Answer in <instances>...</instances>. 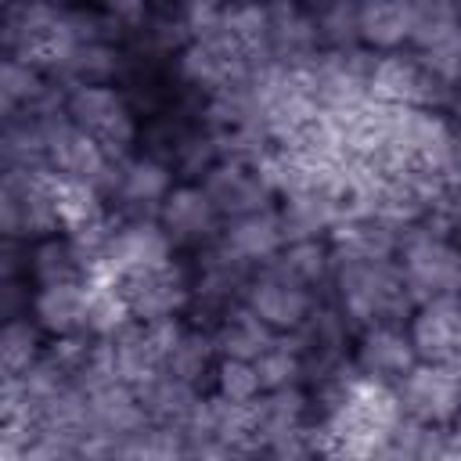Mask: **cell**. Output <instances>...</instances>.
Returning a JSON list of instances; mask_svg holds the SVG:
<instances>
[{
  "label": "cell",
  "instance_id": "cell-1",
  "mask_svg": "<svg viewBox=\"0 0 461 461\" xmlns=\"http://www.w3.org/2000/svg\"><path fill=\"white\" fill-rule=\"evenodd\" d=\"M335 252L331 267V299L346 310V317L357 328L367 324H407L414 310V295L403 281V270L396 256L375 259V256H353Z\"/></svg>",
  "mask_w": 461,
  "mask_h": 461
},
{
  "label": "cell",
  "instance_id": "cell-2",
  "mask_svg": "<svg viewBox=\"0 0 461 461\" xmlns=\"http://www.w3.org/2000/svg\"><path fill=\"white\" fill-rule=\"evenodd\" d=\"M396 263L414 303L461 295V245L443 230L436 216H425L403 230Z\"/></svg>",
  "mask_w": 461,
  "mask_h": 461
},
{
  "label": "cell",
  "instance_id": "cell-3",
  "mask_svg": "<svg viewBox=\"0 0 461 461\" xmlns=\"http://www.w3.org/2000/svg\"><path fill=\"white\" fill-rule=\"evenodd\" d=\"M65 230L61 187L47 169H4L0 184V234L36 241Z\"/></svg>",
  "mask_w": 461,
  "mask_h": 461
},
{
  "label": "cell",
  "instance_id": "cell-4",
  "mask_svg": "<svg viewBox=\"0 0 461 461\" xmlns=\"http://www.w3.org/2000/svg\"><path fill=\"white\" fill-rule=\"evenodd\" d=\"M108 285L130 321L158 324V321L184 317L191 306V270L180 267L176 259L115 274Z\"/></svg>",
  "mask_w": 461,
  "mask_h": 461
},
{
  "label": "cell",
  "instance_id": "cell-5",
  "mask_svg": "<svg viewBox=\"0 0 461 461\" xmlns=\"http://www.w3.org/2000/svg\"><path fill=\"white\" fill-rule=\"evenodd\" d=\"M65 115L104 144L108 155H130V148L140 140V115L126 90L119 83H86L68 86L65 94Z\"/></svg>",
  "mask_w": 461,
  "mask_h": 461
},
{
  "label": "cell",
  "instance_id": "cell-6",
  "mask_svg": "<svg viewBox=\"0 0 461 461\" xmlns=\"http://www.w3.org/2000/svg\"><path fill=\"white\" fill-rule=\"evenodd\" d=\"M176 169L151 151H130L112 162L101 198L119 205V216H158L162 198L173 191Z\"/></svg>",
  "mask_w": 461,
  "mask_h": 461
},
{
  "label": "cell",
  "instance_id": "cell-7",
  "mask_svg": "<svg viewBox=\"0 0 461 461\" xmlns=\"http://www.w3.org/2000/svg\"><path fill=\"white\" fill-rule=\"evenodd\" d=\"M173 252H176V245L169 241L158 216H115L104 234V245L97 252L94 277L112 281L115 274L166 263V259H173Z\"/></svg>",
  "mask_w": 461,
  "mask_h": 461
},
{
  "label": "cell",
  "instance_id": "cell-8",
  "mask_svg": "<svg viewBox=\"0 0 461 461\" xmlns=\"http://www.w3.org/2000/svg\"><path fill=\"white\" fill-rule=\"evenodd\" d=\"M393 389L400 411L425 425H454L461 418V364L418 360Z\"/></svg>",
  "mask_w": 461,
  "mask_h": 461
},
{
  "label": "cell",
  "instance_id": "cell-9",
  "mask_svg": "<svg viewBox=\"0 0 461 461\" xmlns=\"http://www.w3.org/2000/svg\"><path fill=\"white\" fill-rule=\"evenodd\" d=\"M198 184L205 187V194L212 198V205H216V212L223 220L267 209L277 198V191H274L270 176L263 173V166L249 162V158H234V155H223Z\"/></svg>",
  "mask_w": 461,
  "mask_h": 461
},
{
  "label": "cell",
  "instance_id": "cell-10",
  "mask_svg": "<svg viewBox=\"0 0 461 461\" xmlns=\"http://www.w3.org/2000/svg\"><path fill=\"white\" fill-rule=\"evenodd\" d=\"M158 223L166 227L169 241L184 252H194V249L216 241L223 230V216L216 212L212 198L205 194V187L198 180L173 184V191L158 205Z\"/></svg>",
  "mask_w": 461,
  "mask_h": 461
},
{
  "label": "cell",
  "instance_id": "cell-11",
  "mask_svg": "<svg viewBox=\"0 0 461 461\" xmlns=\"http://www.w3.org/2000/svg\"><path fill=\"white\" fill-rule=\"evenodd\" d=\"M349 360L364 378L396 385L421 357L414 349L407 324H367V328H357Z\"/></svg>",
  "mask_w": 461,
  "mask_h": 461
},
{
  "label": "cell",
  "instance_id": "cell-12",
  "mask_svg": "<svg viewBox=\"0 0 461 461\" xmlns=\"http://www.w3.org/2000/svg\"><path fill=\"white\" fill-rule=\"evenodd\" d=\"M263 324H270L277 335H292L306 317L310 310L317 306V292L274 274L270 267H256L249 288H245V299H241Z\"/></svg>",
  "mask_w": 461,
  "mask_h": 461
},
{
  "label": "cell",
  "instance_id": "cell-13",
  "mask_svg": "<svg viewBox=\"0 0 461 461\" xmlns=\"http://www.w3.org/2000/svg\"><path fill=\"white\" fill-rule=\"evenodd\" d=\"M130 54L119 47V40H83V43H65L47 58V72L54 83L68 86H86V83H119L126 76Z\"/></svg>",
  "mask_w": 461,
  "mask_h": 461
},
{
  "label": "cell",
  "instance_id": "cell-14",
  "mask_svg": "<svg viewBox=\"0 0 461 461\" xmlns=\"http://www.w3.org/2000/svg\"><path fill=\"white\" fill-rule=\"evenodd\" d=\"M267 4V50L277 65L303 68L324 47L317 36V22L303 0H263Z\"/></svg>",
  "mask_w": 461,
  "mask_h": 461
},
{
  "label": "cell",
  "instance_id": "cell-15",
  "mask_svg": "<svg viewBox=\"0 0 461 461\" xmlns=\"http://www.w3.org/2000/svg\"><path fill=\"white\" fill-rule=\"evenodd\" d=\"M407 331L421 360L461 364V295H439L414 303Z\"/></svg>",
  "mask_w": 461,
  "mask_h": 461
},
{
  "label": "cell",
  "instance_id": "cell-16",
  "mask_svg": "<svg viewBox=\"0 0 461 461\" xmlns=\"http://www.w3.org/2000/svg\"><path fill=\"white\" fill-rule=\"evenodd\" d=\"M407 50L436 83L457 86L461 83V14L418 11V29Z\"/></svg>",
  "mask_w": 461,
  "mask_h": 461
},
{
  "label": "cell",
  "instance_id": "cell-17",
  "mask_svg": "<svg viewBox=\"0 0 461 461\" xmlns=\"http://www.w3.org/2000/svg\"><path fill=\"white\" fill-rule=\"evenodd\" d=\"M94 259L68 230H54L47 238L29 241V281L32 285H61V281H90Z\"/></svg>",
  "mask_w": 461,
  "mask_h": 461
},
{
  "label": "cell",
  "instance_id": "cell-18",
  "mask_svg": "<svg viewBox=\"0 0 461 461\" xmlns=\"http://www.w3.org/2000/svg\"><path fill=\"white\" fill-rule=\"evenodd\" d=\"M418 29L414 0H360V43L375 54L407 50Z\"/></svg>",
  "mask_w": 461,
  "mask_h": 461
},
{
  "label": "cell",
  "instance_id": "cell-19",
  "mask_svg": "<svg viewBox=\"0 0 461 461\" xmlns=\"http://www.w3.org/2000/svg\"><path fill=\"white\" fill-rule=\"evenodd\" d=\"M220 238L227 241V249H234V252H238L245 263H252V267L270 263V259L285 249V241H288L277 205H267V209H256V212L223 220Z\"/></svg>",
  "mask_w": 461,
  "mask_h": 461
},
{
  "label": "cell",
  "instance_id": "cell-20",
  "mask_svg": "<svg viewBox=\"0 0 461 461\" xmlns=\"http://www.w3.org/2000/svg\"><path fill=\"white\" fill-rule=\"evenodd\" d=\"M216 364H220V353H216L212 331L198 324H184L162 357V371L194 389H205V382H212Z\"/></svg>",
  "mask_w": 461,
  "mask_h": 461
},
{
  "label": "cell",
  "instance_id": "cell-21",
  "mask_svg": "<svg viewBox=\"0 0 461 461\" xmlns=\"http://www.w3.org/2000/svg\"><path fill=\"white\" fill-rule=\"evenodd\" d=\"M274 274L317 292V288H331V267H335V252H331V238H292L285 241V249L263 263Z\"/></svg>",
  "mask_w": 461,
  "mask_h": 461
},
{
  "label": "cell",
  "instance_id": "cell-22",
  "mask_svg": "<svg viewBox=\"0 0 461 461\" xmlns=\"http://www.w3.org/2000/svg\"><path fill=\"white\" fill-rule=\"evenodd\" d=\"M212 342L220 357H238V360H256L267 346L277 342V331L270 324H263L245 303L230 306L212 328Z\"/></svg>",
  "mask_w": 461,
  "mask_h": 461
},
{
  "label": "cell",
  "instance_id": "cell-23",
  "mask_svg": "<svg viewBox=\"0 0 461 461\" xmlns=\"http://www.w3.org/2000/svg\"><path fill=\"white\" fill-rule=\"evenodd\" d=\"M54 86L58 83L50 79V72L40 61L4 54V68H0V108H4V115L36 108Z\"/></svg>",
  "mask_w": 461,
  "mask_h": 461
},
{
  "label": "cell",
  "instance_id": "cell-24",
  "mask_svg": "<svg viewBox=\"0 0 461 461\" xmlns=\"http://www.w3.org/2000/svg\"><path fill=\"white\" fill-rule=\"evenodd\" d=\"M202 393L205 389H194V385H187V382H180V378H173L166 371H158V375H151L148 382L137 385V396H140L148 418L162 421V425H176V429L187 421V414L194 411Z\"/></svg>",
  "mask_w": 461,
  "mask_h": 461
},
{
  "label": "cell",
  "instance_id": "cell-25",
  "mask_svg": "<svg viewBox=\"0 0 461 461\" xmlns=\"http://www.w3.org/2000/svg\"><path fill=\"white\" fill-rule=\"evenodd\" d=\"M47 353V331L36 324L32 313L11 317L4 321V335H0V360H4V375H18L29 364H36Z\"/></svg>",
  "mask_w": 461,
  "mask_h": 461
},
{
  "label": "cell",
  "instance_id": "cell-26",
  "mask_svg": "<svg viewBox=\"0 0 461 461\" xmlns=\"http://www.w3.org/2000/svg\"><path fill=\"white\" fill-rule=\"evenodd\" d=\"M310 14L324 50H346L360 43V0H317Z\"/></svg>",
  "mask_w": 461,
  "mask_h": 461
},
{
  "label": "cell",
  "instance_id": "cell-27",
  "mask_svg": "<svg viewBox=\"0 0 461 461\" xmlns=\"http://www.w3.org/2000/svg\"><path fill=\"white\" fill-rule=\"evenodd\" d=\"M256 371H259L263 393H267V389H281V385L303 382V353H299L295 339H292V335H277V342L267 346V349L256 357Z\"/></svg>",
  "mask_w": 461,
  "mask_h": 461
},
{
  "label": "cell",
  "instance_id": "cell-28",
  "mask_svg": "<svg viewBox=\"0 0 461 461\" xmlns=\"http://www.w3.org/2000/svg\"><path fill=\"white\" fill-rule=\"evenodd\" d=\"M212 393L230 400V403H256L263 396V382H259L256 360L220 357V364L212 371Z\"/></svg>",
  "mask_w": 461,
  "mask_h": 461
},
{
  "label": "cell",
  "instance_id": "cell-29",
  "mask_svg": "<svg viewBox=\"0 0 461 461\" xmlns=\"http://www.w3.org/2000/svg\"><path fill=\"white\" fill-rule=\"evenodd\" d=\"M32 292H36V285L29 277H0V313H4V321L29 313Z\"/></svg>",
  "mask_w": 461,
  "mask_h": 461
},
{
  "label": "cell",
  "instance_id": "cell-30",
  "mask_svg": "<svg viewBox=\"0 0 461 461\" xmlns=\"http://www.w3.org/2000/svg\"><path fill=\"white\" fill-rule=\"evenodd\" d=\"M439 112H443V119L450 122V130H461V83L447 94V101H443V108H439Z\"/></svg>",
  "mask_w": 461,
  "mask_h": 461
},
{
  "label": "cell",
  "instance_id": "cell-31",
  "mask_svg": "<svg viewBox=\"0 0 461 461\" xmlns=\"http://www.w3.org/2000/svg\"><path fill=\"white\" fill-rule=\"evenodd\" d=\"M176 4H184V7H202V4H223V0H176Z\"/></svg>",
  "mask_w": 461,
  "mask_h": 461
}]
</instances>
